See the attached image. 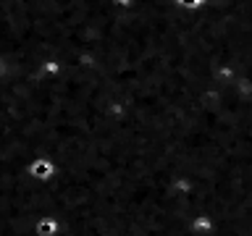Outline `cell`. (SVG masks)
Here are the masks:
<instances>
[{
	"label": "cell",
	"instance_id": "6da1fadb",
	"mask_svg": "<svg viewBox=\"0 0 252 236\" xmlns=\"http://www.w3.org/2000/svg\"><path fill=\"white\" fill-rule=\"evenodd\" d=\"M181 3H184V5H197L200 0H181Z\"/></svg>",
	"mask_w": 252,
	"mask_h": 236
}]
</instances>
